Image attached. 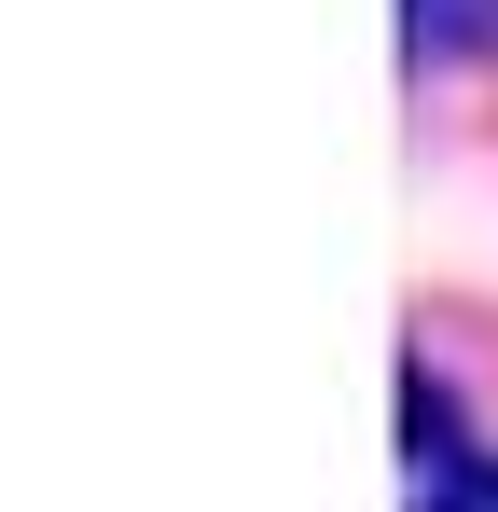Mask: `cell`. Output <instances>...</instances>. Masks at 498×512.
Listing matches in <instances>:
<instances>
[{"label":"cell","mask_w":498,"mask_h":512,"mask_svg":"<svg viewBox=\"0 0 498 512\" xmlns=\"http://www.w3.org/2000/svg\"><path fill=\"white\" fill-rule=\"evenodd\" d=\"M415 512H498V457H471V471H443Z\"/></svg>","instance_id":"2"},{"label":"cell","mask_w":498,"mask_h":512,"mask_svg":"<svg viewBox=\"0 0 498 512\" xmlns=\"http://www.w3.org/2000/svg\"><path fill=\"white\" fill-rule=\"evenodd\" d=\"M402 28H415V56H485L498 0H402Z\"/></svg>","instance_id":"1"}]
</instances>
